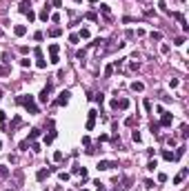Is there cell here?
<instances>
[{"label": "cell", "mask_w": 189, "mask_h": 191, "mask_svg": "<svg viewBox=\"0 0 189 191\" xmlns=\"http://www.w3.org/2000/svg\"><path fill=\"white\" fill-rule=\"evenodd\" d=\"M25 16H27V20H29V22H34L36 18H38V16H36V13H34V11H31V9H29V11H27Z\"/></svg>", "instance_id": "44dd1931"}, {"label": "cell", "mask_w": 189, "mask_h": 191, "mask_svg": "<svg viewBox=\"0 0 189 191\" xmlns=\"http://www.w3.org/2000/svg\"><path fill=\"white\" fill-rule=\"evenodd\" d=\"M113 167H118V162H109V160H100L98 162V171H107V169H113Z\"/></svg>", "instance_id": "52a82bcc"}, {"label": "cell", "mask_w": 189, "mask_h": 191, "mask_svg": "<svg viewBox=\"0 0 189 191\" xmlns=\"http://www.w3.org/2000/svg\"><path fill=\"white\" fill-rule=\"evenodd\" d=\"M14 33H16L18 38H22V36L27 33V27L25 25H16V27H14Z\"/></svg>", "instance_id": "8fae6325"}, {"label": "cell", "mask_w": 189, "mask_h": 191, "mask_svg": "<svg viewBox=\"0 0 189 191\" xmlns=\"http://www.w3.org/2000/svg\"><path fill=\"white\" fill-rule=\"evenodd\" d=\"M53 140H56V131L51 129V131H49V136H45V144H51Z\"/></svg>", "instance_id": "9a60e30c"}, {"label": "cell", "mask_w": 189, "mask_h": 191, "mask_svg": "<svg viewBox=\"0 0 189 191\" xmlns=\"http://www.w3.org/2000/svg\"><path fill=\"white\" fill-rule=\"evenodd\" d=\"M38 18H40L43 22H47V20L51 18V5H49V2H47V5H45V7H43V11L38 13Z\"/></svg>", "instance_id": "277c9868"}, {"label": "cell", "mask_w": 189, "mask_h": 191, "mask_svg": "<svg viewBox=\"0 0 189 191\" xmlns=\"http://www.w3.org/2000/svg\"><path fill=\"white\" fill-rule=\"evenodd\" d=\"M60 33H62V27H51V29H49V36H51V38H58Z\"/></svg>", "instance_id": "4fadbf2b"}, {"label": "cell", "mask_w": 189, "mask_h": 191, "mask_svg": "<svg viewBox=\"0 0 189 191\" xmlns=\"http://www.w3.org/2000/svg\"><path fill=\"white\" fill-rule=\"evenodd\" d=\"M158 182H167V173H158Z\"/></svg>", "instance_id": "f35d334b"}, {"label": "cell", "mask_w": 189, "mask_h": 191, "mask_svg": "<svg viewBox=\"0 0 189 191\" xmlns=\"http://www.w3.org/2000/svg\"><path fill=\"white\" fill-rule=\"evenodd\" d=\"M82 191H87V189H82Z\"/></svg>", "instance_id": "f5cc1de1"}, {"label": "cell", "mask_w": 189, "mask_h": 191, "mask_svg": "<svg viewBox=\"0 0 189 191\" xmlns=\"http://www.w3.org/2000/svg\"><path fill=\"white\" fill-rule=\"evenodd\" d=\"M47 175H49V169H40V171L36 173V178H38V180L43 182V180H45V178H47Z\"/></svg>", "instance_id": "5bb4252c"}, {"label": "cell", "mask_w": 189, "mask_h": 191, "mask_svg": "<svg viewBox=\"0 0 189 191\" xmlns=\"http://www.w3.org/2000/svg\"><path fill=\"white\" fill-rule=\"evenodd\" d=\"M0 175H2V178H7V175H9V171H7V167H0Z\"/></svg>", "instance_id": "d590c367"}, {"label": "cell", "mask_w": 189, "mask_h": 191, "mask_svg": "<svg viewBox=\"0 0 189 191\" xmlns=\"http://www.w3.org/2000/svg\"><path fill=\"white\" fill-rule=\"evenodd\" d=\"M29 9H31V2H29V0H20V5H18V11H20V13H27Z\"/></svg>", "instance_id": "30bf717a"}, {"label": "cell", "mask_w": 189, "mask_h": 191, "mask_svg": "<svg viewBox=\"0 0 189 191\" xmlns=\"http://www.w3.org/2000/svg\"><path fill=\"white\" fill-rule=\"evenodd\" d=\"M94 122H96V120H87V131H91V129H94Z\"/></svg>", "instance_id": "ab89813d"}, {"label": "cell", "mask_w": 189, "mask_h": 191, "mask_svg": "<svg viewBox=\"0 0 189 191\" xmlns=\"http://www.w3.org/2000/svg\"><path fill=\"white\" fill-rule=\"evenodd\" d=\"M96 184H98V189H96V191H107V189H105V187H103V184H100V180H98V182H96Z\"/></svg>", "instance_id": "7dc6e473"}, {"label": "cell", "mask_w": 189, "mask_h": 191, "mask_svg": "<svg viewBox=\"0 0 189 191\" xmlns=\"http://www.w3.org/2000/svg\"><path fill=\"white\" fill-rule=\"evenodd\" d=\"M27 147H29V140H22V142H20V149H22V151H25Z\"/></svg>", "instance_id": "f6af8a7d"}, {"label": "cell", "mask_w": 189, "mask_h": 191, "mask_svg": "<svg viewBox=\"0 0 189 191\" xmlns=\"http://www.w3.org/2000/svg\"><path fill=\"white\" fill-rule=\"evenodd\" d=\"M131 89H134V91H142V89H145V84L136 80V82H131Z\"/></svg>", "instance_id": "ac0fdd59"}, {"label": "cell", "mask_w": 189, "mask_h": 191, "mask_svg": "<svg viewBox=\"0 0 189 191\" xmlns=\"http://www.w3.org/2000/svg\"><path fill=\"white\" fill-rule=\"evenodd\" d=\"M0 147H2V142H0Z\"/></svg>", "instance_id": "816d5d0a"}, {"label": "cell", "mask_w": 189, "mask_h": 191, "mask_svg": "<svg viewBox=\"0 0 189 191\" xmlns=\"http://www.w3.org/2000/svg\"><path fill=\"white\" fill-rule=\"evenodd\" d=\"M69 96H71V91H67V89H65V91H60V96H58V100H56L53 105H56V107H62V105H67V102H69Z\"/></svg>", "instance_id": "3957f363"}, {"label": "cell", "mask_w": 189, "mask_h": 191, "mask_svg": "<svg viewBox=\"0 0 189 191\" xmlns=\"http://www.w3.org/2000/svg\"><path fill=\"white\" fill-rule=\"evenodd\" d=\"M145 111H151V100H145Z\"/></svg>", "instance_id": "ee69618b"}, {"label": "cell", "mask_w": 189, "mask_h": 191, "mask_svg": "<svg viewBox=\"0 0 189 191\" xmlns=\"http://www.w3.org/2000/svg\"><path fill=\"white\" fill-rule=\"evenodd\" d=\"M51 7H56V9H60V7H62V0H53V2H51Z\"/></svg>", "instance_id": "8d00e7d4"}, {"label": "cell", "mask_w": 189, "mask_h": 191, "mask_svg": "<svg viewBox=\"0 0 189 191\" xmlns=\"http://www.w3.org/2000/svg\"><path fill=\"white\" fill-rule=\"evenodd\" d=\"M134 122H136V116H129L127 120H125V125H127V127H134Z\"/></svg>", "instance_id": "f546056e"}, {"label": "cell", "mask_w": 189, "mask_h": 191, "mask_svg": "<svg viewBox=\"0 0 189 191\" xmlns=\"http://www.w3.org/2000/svg\"><path fill=\"white\" fill-rule=\"evenodd\" d=\"M87 2H89V5H96V2H98V0H87Z\"/></svg>", "instance_id": "c3c4849f"}, {"label": "cell", "mask_w": 189, "mask_h": 191, "mask_svg": "<svg viewBox=\"0 0 189 191\" xmlns=\"http://www.w3.org/2000/svg\"><path fill=\"white\" fill-rule=\"evenodd\" d=\"M58 51H60V47H58L56 42H53V45H49V53H51V56H58Z\"/></svg>", "instance_id": "e0dca14e"}, {"label": "cell", "mask_w": 189, "mask_h": 191, "mask_svg": "<svg viewBox=\"0 0 189 191\" xmlns=\"http://www.w3.org/2000/svg\"><path fill=\"white\" fill-rule=\"evenodd\" d=\"M16 102H18V105H22L29 113H38V107H36V102H34V96H18Z\"/></svg>", "instance_id": "6da1fadb"}, {"label": "cell", "mask_w": 189, "mask_h": 191, "mask_svg": "<svg viewBox=\"0 0 189 191\" xmlns=\"http://www.w3.org/2000/svg\"><path fill=\"white\" fill-rule=\"evenodd\" d=\"M74 2H82V0H74Z\"/></svg>", "instance_id": "681fc988"}, {"label": "cell", "mask_w": 189, "mask_h": 191, "mask_svg": "<svg viewBox=\"0 0 189 191\" xmlns=\"http://www.w3.org/2000/svg\"><path fill=\"white\" fill-rule=\"evenodd\" d=\"M173 45H178V47H180V45H185V36H178V38L173 40Z\"/></svg>", "instance_id": "1f68e13d"}, {"label": "cell", "mask_w": 189, "mask_h": 191, "mask_svg": "<svg viewBox=\"0 0 189 191\" xmlns=\"http://www.w3.org/2000/svg\"><path fill=\"white\" fill-rule=\"evenodd\" d=\"M94 100L98 102V105H103V102H105V96H103V93H96V96H94Z\"/></svg>", "instance_id": "83f0119b"}, {"label": "cell", "mask_w": 189, "mask_h": 191, "mask_svg": "<svg viewBox=\"0 0 189 191\" xmlns=\"http://www.w3.org/2000/svg\"><path fill=\"white\" fill-rule=\"evenodd\" d=\"M154 187V180H145V189H151Z\"/></svg>", "instance_id": "bcb514c9"}, {"label": "cell", "mask_w": 189, "mask_h": 191, "mask_svg": "<svg viewBox=\"0 0 189 191\" xmlns=\"http://www.w3.org/2000/svg\"><path fill=\"white\" fill-rule=\"evenodd\" d=\"M149 129H151V133H160V125H158V122H151Z\"/></svg>", "instance_id": "d4e9b609"}, {"label": "cell", "mask_w": 189, "mask_h": 191, "mask_svg": "<svg viewBox=\"0 0 189 191\" xmlns=\"http://www.w3.org/2000/svg\"><path fill=\"white\" fill-rule=\"evenodd\" d=\"M160 38H163V36H160L158 31H154V33H151V40H160Z\"/></svg>", "instance_id": "60d3db41"}, {"label": "cell", "mask_w": 189, "mask_h": 191, "mask_svg": "<svg viewBox=\"0 0 189 191\" xmlns=\"http://www.w3.org/2000/svg\"><path fill=\"white\" fill-rule=\"evenodd\" d=\"M163 158L167 160V162H171V160H176V156H173V151H169V149H163Z\"/></svg>", "instance_id": "7c38bea8"}, {"label": "cell", "mask_w": 189, "mask_h": 191, "mask_svg": "<svg viewBox=\"0 0 189 191\" xmlns=\"http://www.w3.org/2000/svg\"><path fill=\"white\" fill-rule=\"evenodd\" d=\"M18 125H20V116H16V118H14V122H11V131H14V129H16Z\"/></svg>", "instance_id": "d6a6232c"}, {"label": "cell", "mask_w": 189, "mask_h": 191, "mask_svg": "<svg viewBox=\"0 0 189 191\" xmlns=\"http://www.w3.org/2000/svg\"><path fill=\"white\" fill-rule=\"evenodd\" d=\"M9 74V69H7V67H2V65H0V76H7Z\"/></svg>", "instance_id": "b9f144b4"}, {"label": "cell", "mask_w": 189, "mask_h": 191, "mask_svg": "<svg viewBox=\"0 0 189 191\" xmlns=\"http://www.w3.org/2000/svg\"><path fill=\"white\" fill-rule=\"evenodd\" d=\"M34 56H36V67H38V69H47V60H45L43 49H40V47H36Z\"/></svg>", "instance_id": "7a4b0ae2"}, {"label": "cell", "mask_w": 189, "mask_h": 191, "mask_svg": "<svg viewBox=\"0 0 189 191\" xmlns=\"http://www.w3.org/2000/svg\"><path fill=\"white\" fill-rule=\"evenodd\" d=\"M131 140H134V142H140V140H142L140 131H134V133H131Z\"/></svg>", "instance_id": "cb8c5ba5"}, {"label": "cell", "mask_w": 189, "mask_h": 191, "mask_svg": "<svg viewBox=\"0 0 189 191\" xmlns=\"http://www.w3.org/2000/svg\"><path fill=\"white\" fill-rule=\"evenodd\" d=\"M96 116H98V111H96V109H91V111H89V120H96Z\"/></svg>", "instance_id": "74e56055"}, {"label": "cell", "mask_w": 189, "mask_h": 191, "mask_svg": "<svg viewBox=\"0 0 189 191\" xmlns=\"http://www.w3.org/2000/svg\"><path fill=\"white\" fill-rule=\"evenodd\" d=\"M58 178H60V182H67V180H69V173H67V171H60Z\"/></svg>", "instance_id": "484cf974"}, {"label": "cell", "mask_w": 189, "mask_h": 191, "mask_svg": "<svg viewBox=\"0 0 189 191\" xmlns=\"http://www.w3.org/2000/svg\"><path fill=\"white\" fill-rule=\"evenodd\" d=\"M187 173H189V169H187V167H182V169H180V173H178L176 178H173V184H180L182 180L187 178Z\"/></svg>", "instance_id": "9c48e42d"}, {"label": "cell", "mask_w": 189, "mask_h": 191, "mask_svg": "<svg viewBox=\"0 0 189 191\" xmlns=\"http://www.w3.org/2000/svg\"><path fill=\"white\" fill-rule=\"evenodd\" d=\"M40 136V129H31V133H29V140H36Z\"/></svg>", "instance_id": "7402d4cb"}, {"label": "cell", "mask_w": 189, "mask_h": 191, "mask_svg": "<svg viewBox=\"0 0 189 191\" xmlns=\"http://www.w3.org/2000/svg\"><path fill=\"white\" fill-rule=\"evenodd\" d=\"M171 122H173V116H171V113H163V118H160V122H158V125H160V127H171Z\"/></svg>", "instance_id": "ba28073f"}, {"label": "cell", "mask_w": 189, "mask_h": 191, "mask_svg": "<svg viewBox=\"0 0 189 191\" xmlns=\"http://www.w3.org/2000/svg\"><path fill=\"white\" fill-rule=\"evenodd\" d=\"M129 107V100L127 98H116L111 102V109H127Z\"/></svg>", "instance_id": "8992f818"}, {"label": "cell", "mask_w": 189, "mask_h": 191, "mask_svg": "<svg viewBox=\"0 0 189 191\" xmlns=\"http://www.w3.org/2000/svg\"><path fill=\"white\" fill-rule=\"evenodd\" d=\"M5 122H7V113H5V111H0V125H5Z\"/></svg>", "instance_id": "e575fe53"}, {"label": "cell", "mask_w": 189, "mask_h": 191, "mask_svg": "<svg viewBox=\"0 0 189 191\" xmlns=\"http://www.w3.org/2000/svg\"><path fill=\"white\" fill-rule=\"evenodd\" d=\"M111 74H113V65H107L105 67V78H111Z\"/></svg>", "instance_id": "d6986e66"}, {"label": "cell", "mask_w": 189, "mask_h": 191, "mask_svg": "<svg viewBox=\"0 0 189 191\" xmlns=\"http://www.w3.org/2000/svg\"><path fill=\"white\" fill-rule=\"evenodd\" d=\"M49 62H51V65H58V62H60V58H58V56H51V60H49Z\"/></svg>", "instance_id": "7bdbcfd3"}, {"label": "cell", "mask_w": 189, "mask_h": 191, "mask_svg": "<svg viewBox=\"0 0 189 191\" xmlns=\"http://www.w3.org/2000/svg\"><path fill=\"white\" fill-rule=\"evenodd\" d=\"M178 84H180V80H178V78H171V80H169V87H171V89H176Z\"/></svg>", "instance_id": "f1b7e54d"}, {"label": "cell", "mask_w": 189, "mask_h": 191, "mask_svg": "<svg viewBox=\"0 0 189 191\" xmlns=\"http://www.w3.org/2000/svg\"><path fill=\"white\" fill-rule=\"evenodd\" d=\"M53 160H56V162H60V160H62V151H56V153H53Z\"/></svg>", "instance_id": "836d02e7"}, {"label": "cell", "mask_w": 189, "mask_h": 191, "mask_svg": "<svg viewBox=\"0 0 189 191\" xmlns=\"http://www.w3.org/2000/svg\"><path fill=\"white\" fill-rule=\"evenodd\" d=\"M20 67H25V69H27V67H31V60H29V58H22V60H20Z\"/></svg>", "instance_id": "4dcf8cb0"}, {"label": "cell", "mask_w": 189, "mask_h": 191, "mask_svg": "<svg viewBox=\"0 0 189 191\" xmlns=\"http://www.w3.org/2000/svg\"><path fill=\"white\" fill-rule=\"evenodd\" d=\"M156 167H158V162L156 160H149L147 162V171H156Z\"/></svg>", "instance_id": "ffe728a7"}, {"label": "cell", "mask_w": 189, "mask_h": 191, "mask_svg": "<svg viewBox=\"0 0 189 191\" xmlns=\"http://www.w3.org/2000/svg\"><path fill=\"white\" fill-rule=\"evenodd\" d=\"M78 38H82V40H89V38H91V33H89V29H80V33H78Z\"/></svg>", "instance_id": "2e32d148"}, {"label": "cell", "mask_w": 189, "mask_h": 191, "mask_svg": "<svg viewBox=\"0 0 189 191\" xmlns=\"http://www.w3.org/2000/svg\"><path fill=\"white\" fill-rule=\"evenodd\" d=\"M0 98H2V89H0Z\"/></svg>", "instance_id": "f907efd6"}, {"label": "cell", "mask_w": 189, "mask_h": 191, "mask_svg": "<svg viewBox=\"0 0 189 191\" xmlns=\"http://www.w3.org/2000/svg\"><path fill=\"white\" fill-rule=\"evenodd\" d=\"M49 93H51V82L47 84V87H45L43 91H40V96H38V100H40V102H43V105H47V102H49Z\"/></svg>", "instance_id": "5b68a950"}, {"label": "cell", "mask_w": 189, "mask_h": 191, "mask_svg": "<svg viewBox=\"0 0 189 191\" xmlns=\"http://www.w3.org/2000/svg\"><path fill=\"white\" fill-rule=\"evenodd\" d=\"M173 156H176V158H182V156H185V147H178V149L173 151Z\"/></svg>", "instance_id": "603a6c76"}, {"label": "cell", "mask_w": 189, "mask_h": 191, "mask_svg": "<svg viewBox=\"0 0 189 191\" xmlns=\"http://www.w3.org/2000/svg\"><path fill=\"white\" fill-rule=\"evenodd\" d=\"M78 40H80L78 33H71V36H69V42H71V45H78Z\"/></svg>", "instance_id": "4316f807"}]
</instances>
